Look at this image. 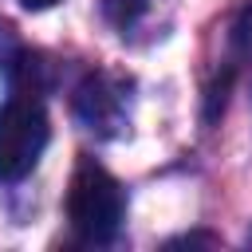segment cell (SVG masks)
I'll list each match as a JSON object with an SVG mask.
<instances>
[{"label":"cell","mask_w":252,"mask_h":252,"mask_svg":"<svg viewBox=\"0 0 252 252\" xmlns=\"http://www.w3.org/2000/svg\"><path fill=\"white\" fill-rule=\"evenodd\" d=\"M122 217H126L122 185L98 161L83 158L71 185H67V220H71V228L91 244H106V240L118 236Z\"/></svg>","instance_id":"6da1fadb"},{"label":"cell","mask_w":252,"mask_h":252,"mask_svg":"<svg viewBox=\"0 0 252 252\" xmlns=\"http://www.w3.org/2000/svg\"><path fill=\"white\" fill-rule=\"evenodd\" d=\"M51 126L43 106L32 94L8 98L0 106V181H20L35 169L39 154L47 150Z\"/></svg>","instance_id":"7a4b0ae2"},{"label":"cell","mask_w":252,"mask_h":252,"mask_svg":"<svg viewBox=\"0 0 252 252\" xmlns=\"http://www.w3.org/2000/svg\"><path fill=\"white\" fill-rule=\"evenodd\" d=\"M126 79L110 75V71H94L79 83L75 91V114L87 130L98 134H118L130 118V94H126Z\"/></svg>","instance_id":"3957f363"},{"label":"cell","mask_w":252,"mask_h":252,"mask_svg":"<svg viewBox=\"0 0 252 252\" xmlns=\"http://www.w3.org/2000/svg\"><path fill=\"white\" fill-rule=\"evenodd\" d=\"M146 4H150V0H102V12H106V20H110L114 28H130V24L146 12Z\"/></svg>","instance_id":"277c9868"},{"label":"cell","mask_w":252,"mask_h":252,"mask_svg":"<svg viewBox=\"0 0 252 252\" xmlns=\"http://www.w3.org/2000/svg\"><path fill=\"white\" fill-rule=\"evenodd\" d=\"M232 43L244 51V47H252V0L244 4V12L236 16V24H232Z\"/></svg>","instance_id":"5b68a950"},{"label":"cell","mask_w":252,"mask_h":252,"mask_svg":"<svg viewBox=\"0 0 252 252\" xmlns=\"http://www.w3.org/2000/svg\"><path fill=\"white\" fill-rule=\"evenodd\" d=\"M193 244H209V248H217L220 240H217L213 232H185V236H173L165 248H193Z\"/></svg>","instance_id":"8992f818"},{"label":"cell","mask_w":252,"mask_h":252,"mask_svg":"<svg viewBox=\"0 0 252 252\" xmlns=\"http://www.w3.org/2000/svg\"><path fill=\"white\" fill-rule=\"evenodd\" d=\"M24 8H32V12H43V8H55L59 0H20Z\"/></svg>","instance_id":"52a82bcc"},{"label":"cell","mask_w":252,"mask_h":252,"mask_svg":"<svg viewBox=\"0 0 252 252\" xmlns=\"http://www.w3.org/2000/svg\"><path fill=\"white\" fill-rule=\"evenodd\" d=\"M248 248H252V232H248Z\"/></svg>","instance_id":"ba28073f"}]
</instances>
